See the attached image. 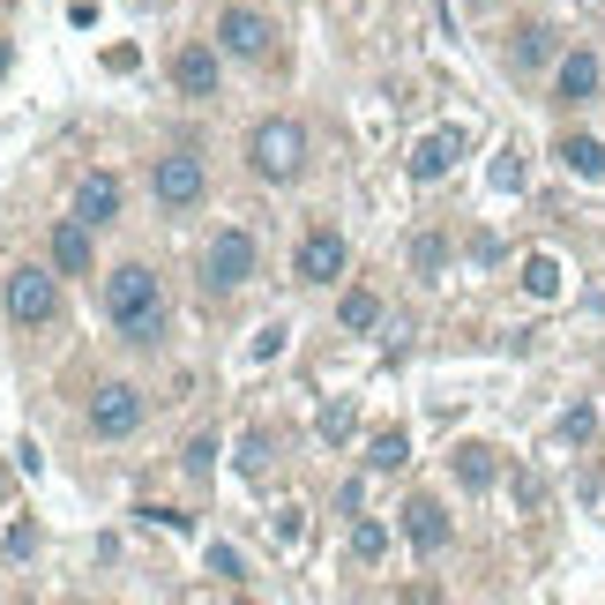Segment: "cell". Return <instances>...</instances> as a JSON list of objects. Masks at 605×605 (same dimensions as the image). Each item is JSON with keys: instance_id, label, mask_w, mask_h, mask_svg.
Returning <instances> with one entry per match:
<instances>
[{"instance_id": "8992f818", "label": "cell", "mask_w": 605, "mask_h": 605, "mask_svg": "<svg viewBox=\"0 0 605 605\" xmlns=\"http://www.w3.org/2000/svg\"><path fill=\"white\" fill-rule=\"evenodd\" d=\"M202 277L217 284V292H232V284H247L254 277V240L240 225H225L217 240H209V262H202Z\"/></svg>"}, {"instance_id": "e0dca14e", "label": "cell", "mask_w": 605, "mask_h": 605, "mask_svg": "<svg viewBox=\"0 0 605 605\" xmlns=\"http://www.w3.org/2000/svg\"><path fill=\"white\" fill-rule=\"evenodd\" d=\"M367 463H374V471H403V463H411V433H403V427L374 433V449H367Z\"/></svg>"}, {"instance_id": "ba28073f", "label": "cell", "mask_w": 605, "mask_h": 605, "mask_svg": "<svg viewBox=\"0 0 605 605\" xmlns=\"http://www.w3.org/2000/svg\"><path fill=\"white\" fill-rule=\"evenodd\" d=\"M292 270H300V284H329V277H344V240L329 225H314L300 240V254H292Z\"/></svg>"}, {"instance_id": "603a6c76", "label": "cell", "mask_w": 605, "mask_h": 605, "mask_svg": "<svg viewBox=\"0 0 605 605\" xmlns=\"http://www.w3.org/2000/svg\"><path fill=\"white\" fill-rule=\"evenodd\" d=\"M441 254H449V247H441V232H419V240H411V262H419L427 277L441 270Z\"/></svg>"}, {"instance_id": "ac0fdd59", "label": "cell", "mask_w": 605, "mask_h": 605, "mask_svg": "<svg viewBox=\"0 0 605 605\" xmlns=\"http://www.w3.org/2000/svg\"><path fill=\"white\" fill-rule=\"evenodd\" d=\"M524 292L530 300H560V262L554 254H530L524 262Z\"/></svg>"}, {"instance_id": "9c48e42d", "label": "cell", "mask_w": 605, "mask_h": 605, "mask_svg": "<svg viewBox=\"0 0 605 605\" xmlns=\"http://www.w3.org/2000/svg\"><path fill=\"white\" fill-rule=\"evenodd\" d=\"M403 538H411L427 560L441 554V546H449V516H441V501H427V494H419V501H403Z\"/></svg>"}, {"instance_id": "4316f807", "label": "cell", "mask_w": 605, "mask_h": 605, "mask_svg": "<svg viewBox=\"0 0 605 605\" xmlns=\"http://www.w3.org/2000/svg\"><path fill=\"white\" fill-rule=\"evenodd\" d=\"M494 187H501V195H508V187H524V165H516V150H508L501 165H494Z\"/></svg>"}, {"instance_id": "7a4b0ae2", "label": "cell", "mask_w": 605, "mask_h": 605, "mask_svg": "<svg viewBox=\"0 0 605 605\" xmlns=\"http://www.w3.org/2000/svg\"><path fill=\"white\" fill-rule=\"evenodd\" d=\"M247 157H254V173L262 179H300V165H306V127L300 120H262L254 127V143H247Z\"/></svg>"}, {"instance_id": "d6986e66", "label": "cell", "mask_w": 605, "mask_h": 605, "mask_svg": "<svg viewBox=\"0 0 605 605\" xmlns=\"http://www.w3.org/2000/svg\"><path fill=\"white\" fill-rule=\"evenodd\" d=\"M336 322H344V329H374L381 300H374V292H344V300H336Z\"/></svg>"}, {"instance_id": "ffe728a7", "label": "cell", "mask_w": 605, "mask_h": 605, "mask_svg": "<svg viewBox=\"0 0 605 605\" xmlns=\"http://www.w3.org/2000/svg\"><path fill=\"white\" fill-rule=\"evenodd\" d=\"M352 554H359V560H381V554H389V530H381L374 516H359V524H352Z\"/></svg>"}, {"instance_id": "cb8c5ba5", "label": "cell", "mask_w": 605, "mask_h": 605, "mask_svg": "<svg viewBox=\"0 0 605 605\" xmlns=\"http://www.w3.org/2000/svg\"><path fill=\"white\" fill-rule=\"evenodd\" d=\"M209 463H217V441H209V433L187 441V471H195V479H209Z\"/></svg>"}, {"instance_id": "7402d4cb", "label": "cell", "mask_w": 605, "mask_h": 605, "mask_svg": "<svg viewBox=\"0 0 605 605\" xmlns=\"http://www.w3.org/2000/svg\"><path fill=\"white\" fill-rule=\"evenodd\" d=\"M591 433H598V411H591V403H576V411L560 419V441H591Z\"/></svg>"}, {"instance_id": "44dd1931", "label": "cell", "mask_w": 605, "mask_h": 605, "mask_svg": "<svg viewBox=\"0 0 605 605\" xmlns=\"http://www.w3.org/2000/svg\"><path fill=\"white\" fill-rule=\"evenodd\" d=\"M546 52H554V30H516V60H524V68H538V60H546Z\"/></svg>"}, {"instance_id": "4dcf8cb0", "label": "cell", "mask_w": 605, "mask_h": 605, "mask_svg": "<svg viewBox=\"0 0 605 605\" xmlns=\"http://www.w3.org/2000/svg\"><path fill=\"white\" fill-rule=\"evenodd\" d=\"M8 68H16V46H8V38H0V76H8Z\"/></svg>"}, {"instance_id": "8fae6325", "label": "cell", "mask_w": 605, "mask_h": 605, "mask_svg": "<svg viewBox=\"0 0 605 605\" xmlns=\"http://www.w3.org/2000/svg\"><path fill=\"white\" fill-rule=\"evenodd\" d=\"M463 143H471L463 127H441V135H427V143L411 150V179H441L456 157H463Z\"/></svg>"}, {"instance_id": "9a60e30c", "label": "cell", "mask_w": 605, "mask_h": 605, "mask_svg": "<svg viewBox=\"0 0 605 605\" xmlns=\"http://www.w3.org/2000/svg\"><path fill=\"white\" fill-rule=\"evenodd\" d=\"M494 479H501V463H494V449H486V441H463V449H456V486H471V494H486Z\"/></svg>"}, {"instance_id": "484cf974", "label": "cell", "mask_w": 605, "mask_h": 605, "mask_svg": "<svg viewBox=\"0 0 605 605\" xmlns=\"http://www.w3.org/2000/svg\"><path fill=\"white\" fill-rule=\"evenodd\" d=\"M209 576H225V583H240V554H232V546H209Z\"/></svg>"}, {"instance_id": "5bb4252c", "label": "cell", "mask_w": 605, "mask_h": 605, "mask_svg": "<svg viewBox=\"0 0 605 605\" xmlns=\"http://www.w3.org/2000/svg\"><path fill=\"white\" fill-rule=\"evenodd\" d=\"M113 209H120V179L90 173V179H82V195H76V217H82V225H105Z\"/></svg>"}, {"instance_id": "83f0119b", "label": "cell", "mask_w": 605, "mask_h": 605, "mask_svg": "<svg viewBox=\"0 0 605 605\" xmlns=\"http://www.w3.org/2000/svg\"><path fill=\"white\" fill-rule=\"evenodd\" d=\"M277 352H284V329L270 322V329H262V336H254V359H277Z\"/></svg>"}, {"instance_id": "277c9868", "label": "cell", "mask_w": 605, "mask_h": 605, "mask_svg": "<svg viewBox=\"0 0 605 605\" xmlns=\"http://www.w3.org/2000/svg\"><path fill=\"white\" fill-rule=\"evenodd\" d=\"M8 314L23 329L52 322V314H60V277H52V270H16V277H8Z\"/></svg>"}, {"instance_id": "30bf717a", "label": "cell", "mask_w": 605, "mask_h": 605, "mask_svg": "<svg viewBox=\"0 0 605 605\" xmlns=\"http://www.w3.org/2000/svg\"><path fill=\"white\" fill-rule=\"evenodd\" d=\"M173 82L187 98H217V52L209 46H179L173 52Z\"/></svg>"}, {"instance_id": "f546056e", "label": "cell", "mask_w": 605, "mask_h": 605, "mask_svg": "<svg viewBox=\"0 0 605 605\" xmlns=\"http://www.w3.org/2000/svg\"><path fill=\"white\" fill-rule=\"evenodd\" d=\"M240 463H247V471H262V463H270V441H262V433H247V449H240Z\"/></svg>"}, {"instance_id": "7c38bea8", "label": "cell", "mask_w": 605, "mask_h": 605, "mask_svg": "<svg viewBox=\"0 0 605 605\" xmlns=\"http://www.w3.org/2000/svg\"><path fill=\"white\" fill-rule=\"evenodd\" d=\"M52 270H60V277H90V225H82V217L52 225Z\"/></svg>"}, {"instance_id": "52a82bcc", "label": "cell", "mask_w": 605, "mask_h": 605, "mask_svg": "<svg viewBox=\"0 0 605 605\" xmlns=\"http://www.w3.org/2000/svg\"><path fill=\"white\" fill-rule=\"evenodd\" d=\"M150 195L165 202V209H187V202L202 195V157H187V150L157 157V165H150Z\"/></svg>"}, {"instance_id": "5b68a950", "label": "cell", "mask_w": 605, "mask_h": 605, "mask_svg": "<svg viewBox=\"0 0 605 605\" xmlns=\"http://www.w3.org/2000/svg\"><path fill=\"white\" fill-rule=\"evenodd\" d=\"M217 46H225L232 60H262V52H270V16L247 8V0H232L225 16H217Z\"/></svg>"}, {"instance_id": "3957f363", "label": "cell", "mask_w": 605, "mask_h": 605, "mask_svg": "<svg viewBox=\"0 0 605 605\" xmlns=\"http://www.w3.org/2000/svg\"><path fill=\"white\" fill-rule=\"evenodd\" d=\"M143 427V389L135 381H105L98 397H90V433L98 441H120V433Z\"/></svg>"}, {"instance_id": "4fadbf2b", "label": "cell", "mask_w": 605, "mask_h": 605, "mask_svg": "<svg viewBox=\"0 0 605 605\" xmlns=\"http://www.w3.org/2000/svg\"><path fill=\"white\" fill-rule=\"evenodd\" d=\"M554 90H560L568 105H583L591 90H598V52H568V60L554 68Z\"/></svg>"}, {"instance_id": "6da1fadb", "label": "cell", "mask_w": 605, "mask_h": 605, "mask_svg": "<svg viewBox=\"0 0 605 605\" xmlns=\"http://www.w3.org/2000/svg\"><path fill=\"white\" fill-rule=\"evenodd\" d=\"M105 314H113V329H120L127 344H157L165 336V300H157V277L143 262H120L105 277Z\"/></svg>"}, {"instance_id": "d4e9b609", "label": "cell", "mask_w": 605, "mask_h": 605, "mask_svg": "<svg viewBox=\"0 0 605 605\" xmlns=\"http://www.w3.org/2000/svg\"><path fill=\"white\" fill-rule=\"evenodd\" d=\"M322 433H329V441H344V433H352V403H329V411H322Z\"/></svg>"}, {"instance_id": "f1b7e54d", "label": "cell", "mask_w": 605, "mask_h": 605, "mask_svg": "<svg viewBox=\"0 0 605 605\" xmlns=\"http://www.w3.org/2000/svg\"><path fill=\"white\" fill-rule=\"evenodd\" d=\"M30 546H38V530H30V524H8V554L23 560V554H30Z\"/></svg>"}, {"instance_id": "2e32d148", "label": "cell", "mask_w": 605, "mask_h": 605, "mask_svg": "<svg viewBox=\"0 0 605 605\" xmlns=\"http://www.w3.org/2000/svg\"><path fill=\"white\" fill-rule=\"evenodd\" d=\"M560 165L576 179H605V143H591V135H560Z\"/></svg>"}]
</instances>
